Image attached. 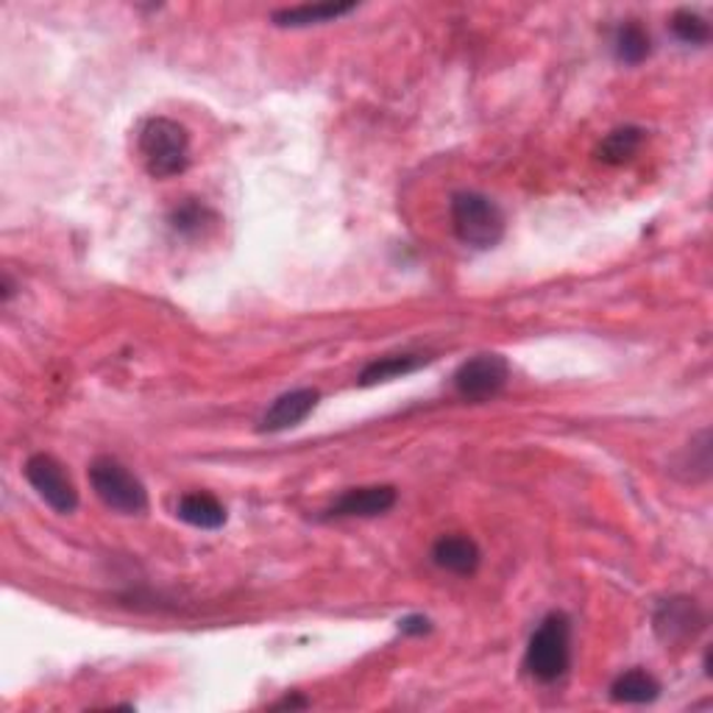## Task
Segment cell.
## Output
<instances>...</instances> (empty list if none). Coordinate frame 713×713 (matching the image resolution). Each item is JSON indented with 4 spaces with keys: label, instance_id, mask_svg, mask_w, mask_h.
Wrapping results in <instances>:
<instances>
[{
    "label": "cell",
    "instance_id": "cell-1",
    "mask_svg": "<svg viewBox=\"0 0 713 713\" xmlns=\"http://www.w3.org/2000/svg\"><path fill=\"white\" fill-rule=\"evenodd\" d=\"M571 666V622L566 613H549L529 636L524 669L535 683H558Z\"/></svg>",
    "mask_w": 713,
    "mask_h": 713
},
{
    "label": "cell",
    "instance_id": "cell-2",
    "mask_svg": "<svg viewBox=\"0 0 713 713\" xmlns=\"http://www.w3.org/2000/svg\"><path fill=\"white\" fill-rule=\"evenodd\" d=\"M449 212H452V229L458 240L471 249H496L505 238V215H502L500 204L494 198L482 196V193H454Z\"/></svg>",
    "mask_w": 713,
    "mask_h": 713
},
{
    "label": "cell",
    "instance_id": "cell-3",
    "mask_svg": "<svg viewBox=\"0 0 713 713\" xmlns=\"http://www.w3.org/2000/svg\"><path fill=\"white\" fill-rule=\"evenodd\" d=\"M140 154L154 178H173L190 165V134L171 118H151L140 129Z\"/></svg>",
    "mask_w": 713,
    "mask_h": 713
},
{
    "label": "cell",
    "instance_id": "cell-4",
    "mask_svg": "<svg viewBox=\"0 0 713 713\" xmlns=\"http://www.w3.org/2000/svg\"><path fill=\"white\" fill-rule=\"evenodd\" d=\"M89 482L98 500L120 516H143L149 511V491L120 460L96 458L89 465Z\"/></svg>",
    "mask_w": 713,
    "mask_h": 713
},
{
    "label": "cell",
    "instance_id": "cell-5",
    "mask_svg": "<svg viewBox=\"0 0 713 713\" xmlns=\"http://www.w3.org/2000/svg\"><path fill=\"white\" fill-rule=\"evenodd\" d=\"M23 474L25 480H29V485L36 491V496H40L51 511L62 513V516H70L78 507L76 485H73L70 474H67L65 465L56 458H51V454L45 452L31 454L23 465Z\"/></svg>",
    "mask_w": 713,
    "mask_h": 713
},
{
    "label": "cell",
    "instance_id": "cell-6",
    "mask_svg": "<svg viewBox=\"0 0 713 713\" xmlns=\"http://www.w3.org/2000/svg\"><path fill=\"white\" fill-rule=\"evenodd\" d=\"M511 380V365L502 354H476L465 360L452 376L454 393L465 402H491L505 391Z\"/></svg>",
    "mask_w": 713,
    "mask_h": 713
},
{
    "label": "cell",
    "instance_id": "cell-7",
    "mask_svg": "<svg viewBox=\"0 0 713 713\" xmlns=\"http://www.w3.org/2000/svg\"><path fill=\"white\" fill-rule=\"evenodd\" d=\"M705 611L696 605V600L691 596H672V600H663L658 605L652 616V627L658 633V638L663 644H672V647H680V644H689L705 630Z\"/></svg>",
    "mask_w": 713,
    "mask_h": 713
},
{
    "label": "cell",
    "instance_id": "cell-8",
    "mask_svg": "<svg viewBox=\"0 0 713 713\" xmlns=\"http://www.w3.org/2000/svg\"><path fill=\"white\" fill-rule=\"evenodd\" d=\"M398 500V491L393 485H365L351 487L343 496L332 502L327 518H374L391 511Z\"/></svg>",
    "mask_w": 713,
    "mask_h": 713
},
{
    "label": "cell",
    "instance_id": "cell-9",
    "mask_svg": "<svg viewBox=\"0 0 713 713\" xmlns=\"http://www.w3.org/2000/svg\"><path fill=\"white\" fill-rule=\"evenodd\" d=\"M318 398H321V393L312 391V387L282 393L262 416L260 432H285V429L298 427V424L312 416V410L318 407Z\"/></svg>",
    "mask_w": 713,
    "mask_h": 713
},
{
    "label": "cell",
    "instance_id": "cell-10",
    "mask_svg": "<svg viewBox=\"0 0 713 713\" xmlns=\"http://www.w3.org/2000/svg\"><path fill=\"white\" fill-rule=\"evenodd\" d=\"M482 552L469 535H440L432 544V563L458 577H471L480 569Z\"/></svg>",
    "mask_w": 713,
    "mask_h": 713
},
{
    "label": "cell",
    "instance_id": "cell-11",
    "mask_svg": "<svg viewBox=\"0 0 713 713\" xmlns=\"http://www.w3.org/2000/svg\"><path fill=\"white\" fill-rule=\"evenodd\" d=\"M176 516L196 529H220L229 518L223 502L212 494H204V491L182 496L176 505Z\"/></svg>",
    "mask_w": 713,
    "mask_h": 713
},
{
    "label": "cell",
    "instance_id": "cell-12",
    "mask_svg": "<svg viewBox=\"0 0 713 713\" xmlns=\"http://www.w3.org/2000/svg\"><path fill=\"white\" fill-rule=\"evenodd\" d=\"M427 363H429L427 354H410V351H405V354L380 356V360H374V363H369L363 371H360L356 385L374 387V385H382V382H393L398 380V376H407L413 374V371L424 369Z\"/></svg>",
    "mask_w": 713,
    "mask_h": 713
},
{
    "label": "cell",
    "instance_id": "cell-13",
    "mask_svg": "<svg viewBox=\"0 0 713 713\" xmlns=\"http://www.w3.org/2000/svg\"><path fill=\"white\" fill-rule=\"evenodd\" d=\"M354 3H304V7L279 9L274 12V23L282 29H307V25L332 23V20L343 18V14L354 12Z\"/></svg>",
    "mask_w": 713,
    "mask_h": 713
},
{
    "label": "cell",
    "instance_id": "cell-14",
    "mask_svg": "<svg viewBox=\"0 0 713 713\" xmlns=\"http://www.w3.org/2000/svg\"><path fill=\"white\" fill-rule=\"evenodd\" d=\"M660 696V683L644 669H630L611 683V700L618 705H649Z\"/></svg>",
    "mask_w": 713,
    "mask_h": 713
},
{
    "label": "cell",
    "instance_id": "cell-15",
    "mask_svg": "<svg viewBox=\"0 0 713 713\" xmlns=\"http://www.w3.org/2000/svg\"><path fill=\"white\" fill-rule=\"evenodd\" d=\"M644 145V129L638 125H622V129L611 131L605 140L596 149V160L605 162V165H627V162L636 160V154Z\"/></svg>",
    "mask_w": 713,
    "mask_h": 713
},
{
    "label": "cell",
    "instance_id": "cell-16",
    "mask_svg": "<svg viewBox=\"0 0 713 713\" xmlns=\"http://www.w3.org/2000/svg\"><path fill=\"white\" fill-rule=\"evenodd\" d=\"M613 51H616V59L624 62V65H641L652 54V40H649L647 29L638 20H627V23L618 25Z\"/></svg>",
    "mask_w": 713,
    "mask_h": 713
},
{
    "label": "cell",
    "instance_id": "cell-17",
    "mask_svg": "<svg viewBox=\"0 0 713 713\" xmlns=\"http://www.w3.org/2000/svg\"><path fill=\"white\" fill-rule=\"evenodd\" d=\"M167 223H171L173 232L182 234V238H198V234H204V229H207L209 223H215V212L207 204L196 201V198H187V201H182L167 215Z\"/></svg>",
    "mask_w": 713,
    "mask_h": 713
},
{
    "label": "cell",
    "instance_id": "cell-18",
    "mask_svg": "<svg viewBox=\"0 0 713 713\" xmlns=\"http://www.w3.org/2000/svg\"><path fill=\"white\" fill-rule=\"evenodd\" d=\"M680 469H685V480L691 482H702L711 476V432L702 429L694 440L685 449L683 460H680Z\"/></svg>",
    "mask_w": 713,
    "mask_h": 713
},
{
    "label": "cell",
    "instance_id": "cell-19",
    "mask_svg": "<svg viewBox=\"0 0 713 713\" xmlns=\"http://www.w3.org/2000/svg\"><path fill=\"white\" fill-rule=\"evenodd\" d=\"M672 34L685 45H707L711 42V23L702 14L691 12V9H680L672 14Z\"/></svg>",
    "mask_w": 713,
    "mask_h": 713
},
{
    "label": "cell",
    "instance_id": "cell-20",
    "mask_svg": "<svg viewBox=\"0 0 713 713\" xmlns=\"http://www.w3.org/2000/svg\"><path fill=\"white\" fill-rule=\"evenodd\" d=\"M398 630L405 633V636H429L432 633V622L421 613H413V616L398 618Z\"/></svg>",
    "mask_w": 713,
    "mask_h": 713
},
{
    "label": "cell",
    "instance_id": "cell-21",
    "mask_svg": "<svg viewBox=\"0 0 713 713\" xmlns=\"http://www.w3.org/2000/svg\"><path fill=\"white\" fill-rule=\"evenodd\" d=\"M307 705H309V702L304 700V696H285L282 702H276V707H290V711H293V707H307Z\"/></svg>",
    "mask_w": 713,
    "mask_h": 713
},
{
    "label": "cell",
    "instance_id": "cell-22",
    "mask_svg": "<svg viewBox=\"0 0 713 713\" xmlns=\"http://www.w3.org/2000/svg\"><path fill=\"white\" fill-rule=\"evenodd\" d=\"M12 296H14L12 276H9V274H3V304H9V301H12Z\"/></svg>",
    "mask_w": 713,
    "mask_h": 713
}]
</instances>
